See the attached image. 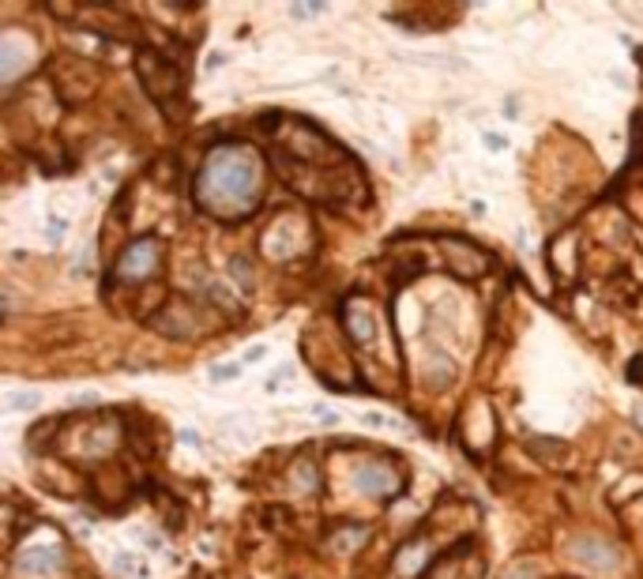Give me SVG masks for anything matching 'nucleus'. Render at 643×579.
<instances>
[{
	"label": "nucleus",
	"mask_w": 643,
	"mask_h": 579,
	"mask_svg": "<svg viewBox=\"0 0 643 579\" xmlns=\"http://www.w3.org/2000/svg\"><path fill=\"white\" fill-rule=\"evenodd\" d=\"M260 169L245 147H214L196 181L200 203L214 214H245L256 200Z\"/></svg>",
	"instance_id": "f257e3e1"
},
{
	"label": "nucleus",
	"mask_w": 643,
	"mask_h": 579,
	"mask_svg": "<svg viewBox=\"0 0 643 579\" xmlns=\"http://www.w3.org/2000/svg\"><path fill=\"white\" fill-rule=\"evenodd\" d=\"M572 560L595 568V572H617V568H621V553H617V546L613 542H602V538L572 542Z\"/></svg>",
	"instance_id": "f03ea898"
},
{
	"label": "nucleus",
	"mask_w": 643,
	"mask_h": 579,
	"mask_svg": "<svg viewBox=\"0 0 643 579\" xmlns=\"http://www.w3.org/2000/svg\"><path fill=\"white\" fill-rule=\"evenodd\" d=\"M154 264H158V245H154V241H136V245L124 248L117 271H121L124 279H147L154 271Z\"/></svg>",
	"instance_id": "7ed1b4c3"
},
{
	"label": "nucleus",
	"mask_w": 643,
	"mask_h": 579,
	"mask_svg": "<svg viewBox=\"0 0 643 579\" xmlns=\"http://www.w3.org/2000/svg\"><path fill=\"white\" fill-rule=\"evenodd\" d=\"M354 478H357V489H362L365 497H391L395 486H399L391 466H384V463H362Z\"/></svg>",
	"instance_id": "20e7f679"
},
{
	"label": "nucleus",
	"mask_w": 643,
	"mask_h": 579,
	"mask_svg": "<svg viewBox=\"0 0 643 579\" xmlns=\"http://www.w3.org/2000/svg\"><path fill=\"white\" fill-rule=\"evenodd\" d=\"M19 568L23 576H53L57 568H61V553H57L53 546H34L27 553H19Z\"/></svg>",
	"instance_id": "39448f33"
},
{
	"label": "nucleus",
	"mask_w": 643,
	"mask_h": 579,
	"mask_svg": "<svg viewBox=\"0 0 643 579\" xmlns=\"http://www.w3.org/2000/svg\"><path fill=\"white\" fill-rule=\"evenodd\" d=\"M294 489L301 493H316L320 489V474H316V463L313 459H301L294 466Z\"/></svg>",
	"instance_id": "423d86ee"
},
{
	"label": "nucleus",
	"mask_w": 643,
	"mask_h": 579,
	"mask_svg": "<svg viewBox=\"0 0 643 579\" xmlns=\"http://www.w3.org/2000/svg\"><path fill=\"white\" fill-rule=\"evenodd\" d=\"M346 324L354 327V331H350V335H354V339H362V342H373V316H369V313H362V316H357L354 309H346Z\"/></svg>",
	"instance_id": "0eeeda50"
},
{
	"label": "nucleus",
	"mask_w": 643,
	"mask_h": 579,
	"mask_svg": "<svg viewBox=\"0 0 643 579\" xmlns=\"http://www.w3.org/2000/svg\"><path fill=\"white\" fill-rule=\"evenodd\" d=\"M113 568H117V576H128V579H140V576H143L140 560H136L132 553H124V557H117V560H113Z\"/></svg>",
	"instance_id": "6e6552de"
},
{
	"label": "nucleus",
	"mask_w": 643,
	"mask_h": 579,
	"mask_svg": "<svg viewBox=\"0 0 643 579\" xmlns=\"http://www.w3.org/2000/svg\"><path fill=\"white\" fill-rule=\"evenodd\" d=\"M38 406V395L34 392H15V395H8V410H34Z\"/></svg>",
	"instance_id": "1a4fd4ad"
},
{
	"label": "nucleus",
	"mask_w": 643,
	"mask_h": 579,
	"mask_svg": "<svg viewBox=\"0 0 643 579\" xmlns=\"http://www.w3.org/2000/svg\"><path fill=\"white\" fill-rule=\"evenodd\" d=\"M230 271H234V282H241L245 290H252V275H248L252 267H248V260H245V256H237V260L230 264Z\"/></svg>",
	"instance_id": "9d476101"
},
{
	"label": "nucleus",
	"mask_w": 643,
	"mask_h": 579,
	"mask_svg": "<svg viewBox=\"0 0 643 579\" xmlns=\"http://www.w3.org/2000/svg\"><path fill=\"white\" fill-rule=\"evenodd\" d=\"M237 373H241V361H237V365H214L211 369V380H234Z\"/></svg>",
	"instance_id": "9b49d317"
},
{
	"label": "nucleus",
	"mask_w": 643,
	"mask_h": 579,
	"mask_svg": "<svg viewBox=\"0 0 643 579\" xmlns=\"http://www.w3.org/2000/svg\"><path fill=\"white\" fill-rule=\"evenodd\" d=\"M290 12H294L297 19H308V15H320V12H324V4H294Z\"/></svg>",
	"instance_id": "f8f14e48"
},
{
	"label": "nucleus",
	"mask_w": 643,
	"mask_h": 579,
	"mask_svg": "<svg viewBox=\"0 0 643 579\" xmlns=\"http://www.w3.org/2000/svg\"><path fill=\"white\" fill-rule=\"evenodd\" d=\"M290 373H294V369H290V365H286V369H279V373H275V376L268 380V392H275V387H279V384H282V380H286Z\"/></svg>",
	"instance_id": "ddd939ff"
},
{
	"label": "nucleus",
	"mask_w": 643,
	"mask_h": 579,
	"mask_svg": "<svg viewBox=\"0 0 643 579\" xmlns=\"http://www.w3.org/2000/svg\"><path fill=\"white\" fill-rule=\"evenodd\" d=\"M313 410L320 414V418L328 421V425H335V421H339V414H335V410H324V406H313Z\"/></svg>",
	"instance_id": "4468645a"
},
{
	"label": "nucleus",
	"mask_w": 643,
	"mask_h": 579,
	"mask_svg": "<svg viewBox=\"0 0 643 579\" xmlns=\"http://www.w3.org/2000/svg\"><path fill=\"white\" fill-rule=\"evenodd\" d=\"M362 421H365V425H369V429H380V425H384V418H380V414H365V418H362Z\"/></svg>",
	"instance_id": "2eb2a0df"
},
{
	"label": "nucleus",
	"mask_w": 643,
	"mask_h": 579,
	"mask_svg": "<svg viewBox=\"0 0 643 579\" xmlns=\"http://www.w3.org/2000/svg\"><path fill=\"white\" fill-rule=\"evenodd\" d=\"M263 353H268V347H252V350H248V353H245V361H260V358H263Z\"/></svg>",
	"instance_id": "dca6fc26"
},
{
	"label": "nucleus",
	"mask_w": 643,
	"mask_h": 579,
	"mask_svg": "<svg viewBox=\"0 0 643 579\" xmlns=\"http://www.w3.org/2000/svg\"><path fill=\"white\" fill-rule=\"evenodd\" d=\"M508 579H538L534 572H530V568H516V572H512Z\"/></svg>",
	"instance_id": "f3484780"
}]
</instances>
